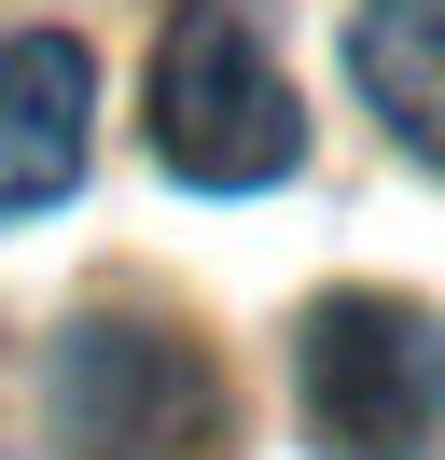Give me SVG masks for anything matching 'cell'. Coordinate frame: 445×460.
<instances>
[{"mask_svg":"<svg viewBox=\"0 0 445 460\" xmlns=\"http://www.w3.org/2000/svg\"><path fill=\"white\" fill-rule=\"evenodd\" d=\"M56 447L70 460H222L237 447V391L181 321L98 307L56 335Z\"/></svg>","mask_w":445,"mask_h":460,"instance_id":"cell-1","label":"cell"},{"mask_svg":"<svg viewBox=\"0 0 445 460\" xmlns=\"http://www.w3.org/2000/svg\"><path fill=\"white\" fill-rule=\"evenodd\" d=\"M153 154L195 196H265V181H292L306 112H292V84H278L265 29H250L237 0H181V29L153 42Z\"/></svg>","mask_w":445,"mask_h":460,"instance_id":"cell-2","label":"cell"},{"mask_svg":"<svg viewBox=\"0 0 445 460\" xmlns=\"http://www.w3.org/2000/svg\"><path fill=\"white\" fill-rule=\"evenodd\" d=\"M292 404L334 460H417L445 432V321L404 293H320L292 321Z\"/></svg>","mask_w":445,"mask_h":460,"instance_id":"cell-3","label":"cell"},{"mask_svg":"<svg viewBox=\"0 0 445 460\" xmlns=\"http://www.w3.org/2000/svg\"><path fill=\"white\" fill-rule=\"evenodd\" d=\"M83 112H98V70H83L70 29L0 42V224H28L83 181Z\"/></svg>","mask_w":445,"mask_h":460,"instance_id":"cell-4","label":"cell"},{"mask_svg":"<svg viewBox=\"0 0 445 460\" xmlns=\"http://www.w3.org/2000/svg\"><path fill=\"white\" fill-rule=\"evenodd\" d=\"M348 70L389 112V140L417 168H445V0H362L348 14Z\"/></svg>","mask_w":445,"mask_h":460,"instance_id":"cell-5","label":"cell"}]
</instances>
